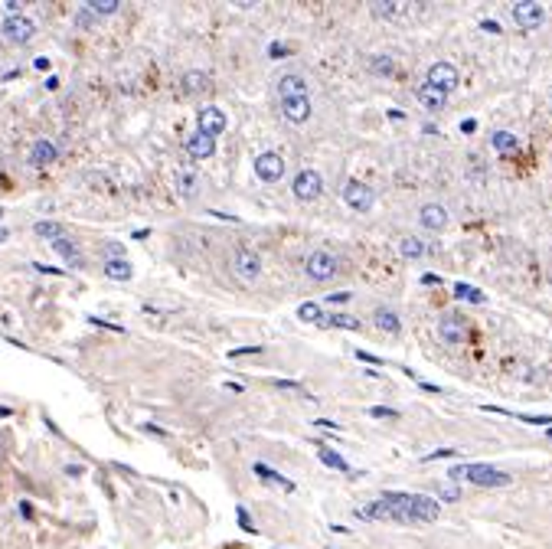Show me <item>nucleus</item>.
Instances as JSON below:
<instances>
[{"label":"nucleus","instance_id":"obj_40","mask_svg":"<svg viewBox=\"0 0 552 549\" xmlns=\"http://www.w3.org/2000/svg\"><path fill=\"white\" fill-rule=\"evenodd\" d=\"M3 10H7V16H20L23 14V3L20 0H3Z\"/></svg>","mask_w":552,"mask_h":549},{"label":"nucleus","instance_id":"obj_30","mask_svg":"<svg viewBox=\"0 0 552 549\" xmlns=\"http://www.w3.org/2000/svg\"><path fill=\"white\" fill-rule=\"evenodd\" d=\"M85 7H89V10H92L95 16H111V14H118L122 0H89Z\"/></svg>","mask_w":552,"mask_h":549},{"label":"nucleus","instance_id":"obj_46","mask_svg":"<svg viewBox=\"0 0 552 549\" xmlns=\"http://www.w3.org/2000/svg\"><path fill=\"white\" fill-rule=\"evenodd\" d=\"M441 497L445 500H461V491L458 487H441Z\"/></svg>","mask_w":552,"mask_h":549},{"label":"nucleus","instance_id":"obj_33","mask_svg":"<svg viewBox=\"0 0 552 549\" xmlns=\"http://www.w3.org/2000/svg\"><path fill=\"white\" fill-rule=\"evenodd\" d=\"M369 69H373L376 76H392L395 63H392L389 56H373V59H369Z\"/></svg>","mask_w":552,"mask_h":549},{"label":"nucleus","instance_id":"obj_31","mask_svg":"<svg viewBox=\"0 0 552 549\" xmlns=\"http://www.w3.org/2000/svg\"><path fill=\"white\" fill-rule=\"evenodd\" d=\"M297 317H301V321H304V324H321V321H323L321 308H317L314 301H304V304L297 308Z\"/></svg>","mask_w":552,"mask_h":549},{"label":"nucleus","instance_id":"obj_15","mask_svg":"<svg viewBox=\"0 0 552 549\" xmlns=\"http://www.w3.org/2000/svg\"><path fill=\"white\" fill-rule=\"evenodd\" d=\"M56 157H59V148H56L49 137H40V141L30 148V164H33V167H49Z\"/></svg>","mask_w":552,"mask_h":549},{"label":"nucleus","instance_id":"obj_21","mask_svg":"<svg viewBox=\"0 0 552 549\" xmlns=\"http://www.w3.org/2000/svg\"><path fill=\"white\" fill-rule=\"evenodd\" d=\"M33 232H36L40 239H49V242L66 239V229H62V223H53V219H40V223L33 226Z\"/></svg>","mask_w":552,"mask_h":549},{"label":"nucleus","instance_id":"obj_18","mask_svg":"<svg viewBox=\"0 0 552 549\" xmlns=\"http://www.w3.org/2000/svg\"><path fill=\"white\" fill-rule=\"evenodd\" d=\"M418 102L428 108V111H441V108L448 105V92H441V89H435V85L425 82V85L418 89Z\"/></svg>","mask_w":552,"mask_h":549},{"label":"nucleus","instance_id":"obj_19","mask_svg":"<svg viewBox=\"0 0 552 549\" xmlns=\"http://www.w3.org/2000/svg\"><path fill=\"white\" fill-rule=\"evenodd\" d=\"M105 275L111 278V282H131L135 268H131L128 258H115V262H105Z\"/></svg>","mask_w":552,"mask_h":549},{"label":"nucleus","instance_id":"obj_22","mask_svg":"<svg viewBox=\"0 0 552 549\" xmlns=\"http://www.w3.org/2000/svg\"><path fill=\"white\" fill-rule=\"evenodd\" d=\"M252 471H255L262 481H268V484H278V487H284V491H295V481H288L284 474H278V471H271L268 464H252Z\"/></svg>","mask_w":552,"mask_h":549},{"label":"nucleus","instance_id":"obj_52","mask_svg":"<svg viewBox=\"0 0 552 549\" xmlns=\"http://www.w3.org/2000/svg\"><path fill=\"white\" fill-rule=\"evenodd\" d=\"M330 301H350V291H337V295H330Z\"/></svg>","mask_w":552,"mask_h":549},{"label":"nucleus","instance_id":"obj_10","mask_svg":"<svg viewBox=\"0 0 552 549\" xmlns=\"http://www.w3.org/2000/svg\"><path fill=\"white\" fill-rule=\"evenodd\" d=\"M441 513V504L428 494H412V523H435Z\"/></svg>","mask_w":552,"mask_h":549},{"label":"nucleus","instance_id":"obj_8","mask_svg":"<svg viewBox=\"0 0 552 549\" xmlns=\"http://www.w3.org/2000/svg\"><path fill=\"white\" fill-rule=\"evenodd\" d=\"M232 265H235V275H239L242 282H255L258 271H262V258H258L249 245H239L235 255H232Z\"/></svg>","mask_w":552,"mask_h":549},{"label":"nucleus","instance_id":"obj_6","mask_svg":"<svg viewBox=\"0 0 552 549\" xmlns=\"http://www.w3.org/2000/svg\"><path fill=\"white\" fill-rule=\"evenodd\" d=\"M510 14L523 30H539L542 27V20H546V10L539 7L536 0H520V3H513Z\"/></svg>","mask_w":552,"mask_h":549},{"label":"nucleus","instance_id":"obj_34","mask_svg":"<svg viewBox=\"0 0 552 549\" xmlns=\"http://www.w3.org/2000/svg\"><path fill=\"white\" fill-rule=\"evenodd\" d=\"M196 183H200V180H196L193 170H183V174H180V193H183V197H193V193H196Z\"/></svg>","mask_w":552,"mask_h":549},{"label":"nucleus","instance_id":"obj_32","mask_svg":"<svg viewBox=\"0 0 552 549\" xmlns=\"http://www.w3.org/2000/svg\"><path fill=\"white\" fill-rule=\"evenodd\" d=\"M369 10H373V16L386 20V16H392L399 10V3H395V0H376V3H369Z\"/></svg>","mask_w":552,"mask_h":549},{"label":"nucleus","instance_id":"obj_13","mask_svg":"<svg viewBox=\"0 0 552 549\" xmlns=\"http://www.w3.org/2000/svg\"><path fill=\"white\" fill-rule=\"evenodd\" d=\"M418 223L428 229V232H441V229L448 226V210L441 203H425V206L418 210Z\"/></svg>","mask_w":552,"mask_h":549},{"label":"nucleus","instance_id":"obj_16","mask_svg":"<svg viewBox=\"0 0 552 549\" xmlns=\"http://www.w3.org/2000/svg\"><path fill=\"white\" fill-rule=\"evenodd\" d=\"M187 154L193 157V161H206V157H213V154H216V137L196 131L187 141Z\"/></svg>","mask_w":552,"mask_h":549},{"label":"nucleus","instance_id":"obj_48","mask_svg":"<svg viewBox=\"0 0 552 549\" xmlns=\"http://www.w3.org/2000/svg\"><path fill=\"white\" fill-rule=\"evenodd\" d=\"M481 30H487V33H494V36H497V33H500V23H497V20H484V23H481Z\"/></svg>","mask_w":552,"mask_h":549},{"label":"nucleus","instance_id":"obj_50","mask_svg":"<svg viewBox=\"0 0 552 549\" xmlns=\"http://www.w3.org/2000/svg\"><path fill=\"white\" fill-rule=\"evenodd\" d=\"M474 128H477V121H474V118H468V121H461V131H464V134H471V131H474Z\"/></svg>","mask_w":552,"mask_h":549},{"label":"nucleus","instance_id":"obj_29","mask_svg":"<svg viewBox=\"0 0 552 549\" xmlns=\"http://www.w3.org/2000/svg\"><path fill=\"white\" fill-rule=\"evenodd\" d=\"M317 455H321V461H323V464H327V468H334V471H343V474H347V471H350V464H347V458H343V455H337V451H334V448H321V451H317Z\"/></svg>","mask_w":552,"mask_h":549},{"label":"nucleus","instance_id":"obj_7","mask_svg":"<svg viewBox=\"0 0 552 549\" xmlns=\"http://www.w3.org/2000/svg\"><path fill=\"white\" fill-rule=\"evenodd\" d=\"M0 30H3V40H10V43H30L33 36H36V23H33L27 14L7 16Z\"/></svg>","mask_w":552,"mask_h":549},{"label":"nucleus","instance_id":"obj_25","mask_svg":"<svg viewBox=\"0 0 552 549\" xmlns=\"http://www.w3.org/2000/svg\"><path fill=\"white\" fill-rule=\"evenodd\" d=\"M455 298H458V301H471V304H484V301H487V295L481 291V288H474V284H464V282L455 284Z\"/></svg>","mask_w":552,"mask_h":549},{"label":"nucleus","instance_id":"obj_36","mask_svg":"<svg viewBox=\"0 0 552 549\" xmlns=\"http://www.w3.org/2000/svg\"><path fill=\"white\" fill-rule=\"evenodd\" d=\"M76 27H82V30L95 27V14H92V10H89V7H82L79 14H76Z\"/></svg>","mask_w":552,"mask_h":549},{"label":"nucleus","instance_id":"obj_2","mask_svg":"<svg viewBox=\"0 0 552 549\" xmlns=\"http://www.w3.org/2000/svg\"><path fill=\"white\" fill-rule=\"evenodd\" d=\"M304 271H308V278H314V282H330V278L337 275V255L327 252V249H317V252L308 255Z\"/></svg>","mask_w":552,"mask_h":549},{"label":"nucleus","instance_id":"obj_9","mask_svg":"<svg viewBox=\"0 0 552 549\" xmlns=\"http://www.w3.org/2000/svg\"><path fill=\"white\" fill-rule=\"evenodd\" d=\"M464 330H468V321H464V314H445V317L438 321V337L445 340L448 347H458L461 337H464Z\"/></svg>","mask_w":552,"mask_h":549},{"label":"nucleus","instance_id":"obj_53","mask_svg":"<svg viewBox=\"0 0 552 549\" xmlns=\"http://www.w3.org/2000/svg\"><path fill=\"white\" fill-rule=\"evenodd\" d=\"M0 242H7V229L0 226Z\"/></svg>","mask_w":552,"mask_h":549},{"label":"nucleus","instance_id":"obj_43","mask_svg":"<svg viewBox=\"0 0 552 549\" xmlns=\"http://www.w3.org/2000/svg\"><path fill=\"white\" fill-rule=\"evenodd\" d=\"M249 353H262V347H258V344H252V347H239V350H232L229 357H249Z\"/></svg>","mask_w":552,"mask_h":549},{"label":"nucleus","instance_id":"obj_45","mask_svg":"<svg viewBox=\"0 0 552 549\" xmlns=\"http://www.w3.org/2000/svg\"><path fill=\"white\" fill-rule=\"evenodd\" d=\"M356 360H363V363H376V366H379V363H382V360H379V357H373V353H366V350H356Z\"/></svg>","mask_w":552,"mask_h":549},{"label":"nucleus","instance_id":"obj_4","mask_svg":"<svg viewBox=\"0 0 552 549\" xmlns=\"http://www.w3.org/2000/svg\"><path fill=\"white\" fill-rule=\"evenodd\" d=\"M255 177L265 180V183H278L284 177V157L278 150H265L255 157Z\"/></svg>","mask_w":552,"mask_h":549},{"label":"nucleus","instance_id":"obj_44","mask_svg":"<svg viewBox=\"0 0 552 549\" xmlns=\"http://www.w3.org/2000/svg\"><path fill=\"white\" fill-rule=\"evenodd\" d=\"M314 425H317V429H334V432L340 429V422H334V418H317Z\"/></svg>","mask_w":552,"mask_h":549},{"label":"nucleus","instance_id":"obj_24","mask_svg":"<svg viewBox=\"0 0 552 549\" xmlns=\"http://www.w3.org/2000/svg\"><path fill=\"white\" fill-rule=\"evenodd\" d=\"M490 144H494V150H500V154H513V150L520 148L516 134H510V131H494L490 134Z\"/></svg>","mask_w":552,"mask_h":549},{"label":"nucleus","instance_id":"obj_54","mask_svg":"<svg viewBox=\"0 0 552 549\" xmlns=\"http://www.w3.org/2000/svg\"><path fill=\"white\" fill-rule=\"evenodd\" d=\"M0 216H3V206H0Z\"/></svg>","mask_w":552,"mask_h":549},{"label":"nucleus","instance_id":"obj_17","mask_svg":"<svg viewBox=\"0 0 552 549\" xmlns=\"http://www.w3.org/2000/svg\"><path fill=\"white\" fill-rule=\"evenodd\" d=\"M281 115L291 124H304L310 118V98H288V102H281Z\"/></svg>","mask_w":552,"mask_h":549},{"label":"nucleus","instance_id":"obj_1","mask_svg":"<svg viewBox=\"0 0 552 549\" xmlns=\"http://www.w3.org/2000/svg\"><path fill=\"white\" fill-rule=\"evenodd\" d=\"M448 478L451 481H471L477 484V487H507V484L513 481L507 471H500V468H490V464H458V468H451L448 471Z\"/></svg>","mask_w":552,"mask_h":549},{"label":"nucleus","instance_id":"obj_26","mask_svg":"<svg viewBox=\"0 0 552 549\" xmlns=\"http://www.w3.org/2000/svg\"><path fill=\"white\" fill-rule=\"evenodd\" d=\"M206 89H209V76L206 72H187L183 76V92L193 95V92H206Z\"/></svg>","mask_w":552,"mask_h":549},{"label":"nucleus","instance_id":"obj_37","mask_svg":"<svg viewBox=\"0 0 552 549\" xmlns=\"http://www.w3.org/2000/svg\"><path fill=\"white\" fill-rule=\"evenodd\" d=\"M235 517H239V526H242L245 533H255V523H252V517H249V510L239 507L235 510Z\"/></svg>","mask_w":552,"mask_h":549},{"label":"nucleus","instance_id":"obj_11","mask_svg":"<svg viewBox=\"0 0 552 549\" xmlns=\"http://www.w3.org/2000/svg\"><path fill=\"white\" fill-rule=\"evenodd\" d=\"M458 69L451 66V63H435V66L428 69V85H435V89H441V92H451V89H458Z\"/></svg>","mask_w":552,"mask_h":549},{"label":"nucleus","instance_id":"obj_47","mask_svg":"<svg viewBox=\"0 0 552 549\" xmlns=\"http://www.w3.org/2000/svg\"><path fill=\"white\" fill-rule=\"evenodd\" d=\"M422 284H441V275H435V271H425V275H422Z\"/></svg>","mask_w":552,"mask_h":549},{"label":"nucleus","instance_id":"obj_51","mask_svg":"<svg viewBox=\"0 0 552 549\" xmlns=\"http://www.w3.org/2000/svg\"><path fill=\"white\" fill-rule=\"evenodd\" d=\"M418 386H422V389H425V392H435V396H438V392H441V389H438V386H435V383H425V379H422V383H418Z\"/></svg>","mask_w":552,"mask_h":549},{"label":"nucleus","instance_id":"obj_5","mask_svg":"<svg viewBox=\"0 0 552 549\" xmlns=\"http://www.w3.org/2000/svg\"><path fill=\"white\" fill-rule=\"evenodd\" d=\"M343 200H347V206L356 210V213H369L373 203H376V193H373V187H366L360 180H350V183L343 187Z\"/></svg>","mask_w":552,"mask_h":549},{"label":"nucleus","instance_id":"obj_28","mask_svg":"<svg viewBox=\"0 0 552 549\" xmlns=\"http://www.w3.org/2000/svg\"><path fill=\"white\" fill-rule=\"evenodd\" d=\"M399 252H402L405 258H422V255L428 252V245H425L422 239H415V236H409V239L399 242Z\"/></svg>","mask_w":552,"mask_h":549},{"label":"nucleus","instance_id":"obj_49","mask_svg":"<svg viewBox=\"0 0 552 549\" xmlns=\"http://www.w3.org/2000/svg\"><path fill=\"white\" fill-rule=\"evenodd\" d=\"M33 268H36V271H46V275H66L62 268H49V265H40V262H36Z\"/></svg>","mask_w":552,"mask_h":549},{"label":"nucleus","instance_id":"obj_23","mask_svg":"<svg viewBox=\"0 0 552 549\" xmlns=\"http://www.w3.org/2000/svg\"><path fill=\"white\" fill-rule=\"evenodd\" d=\"M53 249H56L59 255H62V258H66V262H69L72 268H79V265H82V252H79V245H76L72 239H59V242H53Z\"/></svg>","mask_w":552,"mask_h":549},{"label":"nucleus","instance_id":"obj_14","mask_svg":"<svg viewBox=\"0 0 552 549\" xmlns=\"http://www.w3.org/2000/svg\"><path fill=\"white\" fill-rule=\"evenodd\" d=\"M278 95H281V102H288V98H308V82H304V76L284 72L281 79H278Z\"/></svg>","mask_w":552,"mask_h":549},{"label":"nucleus","instance_id":"obj_20","mask_svg":"<svg viewBox=\"0 0 552 549\" xmlns=\"http://www.w3.org/2000/svg\"><path fill=\"white\" fill-rule=\"evenodd\" d=\"M373 317H376V327H379V330H386V334H399V330H402L399 314H395V311H389V308H379Z\"/></svg>","mask_w":552,"mask_h":549},{"label":"nucleus","instance_id":"obj_38","mask_svg":"<svg viewBox=\"0 0 552 549\" xmlns=\"http://www.w3.org/2000/svg\"><path fill=\"white\" fill-rule=\"evenodd\" d=\"M369 416L373 418H399V412L389 409V405H373V409H369Z\"/></svg>","mask_w":552,"mask_h":549},{"label":"nucleus","instance_id":"obj_39","mask_svg":"<svg viewBox=\"0 0 552 549\" xmlns=\"http://www.w3.org/2000/svg\"><path fill=\"white\" fill-rule=\"evenodd\" d=\"M275 386L281 392H301V383H295V379H275Z\"/></svg>","mask_w":552,"mask_h":549},{"label":"nucleus","instance_id":"obj_27","mask_svg":"<svg viewBox=\"0 0 552 549\" xmlns=\"http://www.w3.org/2000/svg\"><path fill=\"white\" fill-rule=\"evenodd\" d=\"M321 327H343V330H360V321L350 314H327L321 321Z\"/></svg>","mask_w":552,"mask_h":549},{"label":"nucleus","instance_id":"obj_35","mask_svg":"<svg viewBox=\"0 0 552 549\" xmlns=\"http://www.w3.org/2000/svg\"><path fill=\"white\" fill-rule=\"evenodd\" d=\"M102 255H105V262H115V258H124L122 242H105V245H102Z\"/></svg>","mask_w":552,"mask_h":549},{"label":"nucleus","instance_id":"obj_3","mask_svg":"<svg viewBox=\"0 0 552 549\" xmlns=\"http://www.w3.org/2000/svg\"><path fill=\"white\" fill-rule=\"evenodd\" d=\"M291 190H295V197L301 203H310V200H317L323 193V177L317 174V170H310V167H304L301 174L295 177V183H291Z\"/></svg>","mask_w":552,"mask_h":549},{"label":"nucleus","instance_id":"obj_41","mask_svg":"<svg viewBox=\"0 0 552 549\" xmlns=\"http://www.w3.org/2000/svg\"><path fill=\"white\" fill-rule=\"evenodd\" d=\"M268 56H271V59H284V56H288V46H284V43H271Z\"/></svg>","mask_w":552,"mask_h":549},{"label":"nucleus","instance_id":"obj_42","mask_svg":"<svg viewBox=\"0 0 552 549\" xmlns=\"http://www.w3.org/2000/svg\"><path fill=\"white\" fill-rule=\"evenodd\" d=\"M455 455H458V448H438V451L425 455V461H435V458H455Z\"/></svg>","mask_w":552,"mask_h":549},{"label":"nucleus","instance_id":"obj_12","mask_svg":"<svg viewBox=\"0 0 552 549\" xmlns=\"http://www.w3.org/2000/svg\"><path fill=\"white\" fill-rule=\"evenodd\" d=\"M196 124H200V134H209V137H216V134L226 131V115H222L216 105H206V108H200Z\"/></svg>","mask_w":552,"mask_h":549}]
</instances>
